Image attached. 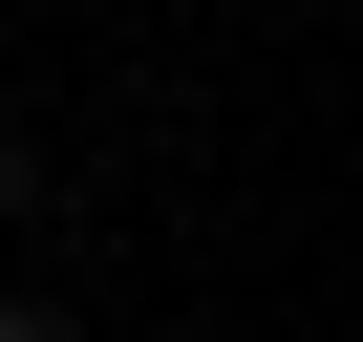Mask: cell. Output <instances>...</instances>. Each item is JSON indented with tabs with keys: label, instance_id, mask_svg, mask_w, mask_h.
Returning <instances> with one entry per match:
<instances>
[{
	"label": "cell",
	"instance_id": "obj_1",
	"mask_svg": "<svg viewBox=\"0 0 363 342\" xmlns=\"http://www.w3.org/2000/svg\"><path fill=\"white\" fill-rule=\"evenodd\" d=\"M0 342H65V321H43V299H22V278H0Z\"/></svg>",
	"mask_w": 363,
	"mask_h": 342
}]
</instances>
